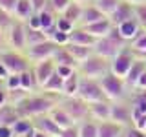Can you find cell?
Listing matches in <instances>:
<instances>
[{"label": "cell", "instance_id": "51", "mask_svg": "<svg viewBox=\"0 0 146 137\" xmlns=\"http://www.w3.org/2000/svg\"><path fill=\"white\" fill-rule=\"evenodd\" d=\"M33 137H51V135H48V134H44V132H42V130H36Z\"/></svg>", "mask_w": 146, "mask_h": 137}, {"label": "cell", "instance_id": "25", "mask_svg": "<svg viewBox=\"0 0 146 137\" xmlns=\"http://www.w3.org/2000/svg\"><path fill=\"white\" fill-rule=\"evenodd\" d=\"M53 61L57 62V66H73V68L79 66V62H77L75 57L68 51L66 46H58L57 51H55V55H53Z\"/></svg>", "mask_w": 146, "mask_h": 137}, {"label": "cell", "instance_id": "22", "mask_svg": "<svg viewBox=\"0 0 146 137\" xmlns=\"http://www.w3.org/2000/svg\"><path fill=\"white\" fill-rule=\"evenodd\" d=\"M44 40H49V35L46 33V29L42 27H29L26 24V42H27V48L29 46H35V44H40Z\"/></svg>", "mask_w": 146, "mask_h": 137}, {"label": "cell", "instance_id": "47", "mask_svg": "<svg viewBox=\"0 0 146 137\" xmlns=\"http://www.w3.org/2000/svg\"><path fill=\"white\" fill-rule=\"evenodd\" d=\"M29 27H42V24H40V17H38V13H35V15H31L29 17V20L26 22Z\"/></svg>", "mask_w": 146, "mask_h": 137}, {"label": "cell", "instance_id": "43", "mask_svg": "<svg viewBox=\"0 0 146 137\" xmlns=\"http://www.w3.org/2000/svg\"><path fill=\"white\" fill-rule=\"evenodd\" d=\"M17 4H18V0H0V7L6 9V11H9V13H13V15H15Z\"/></svg>", "mask_w": 146, "mask_h": 137}, {"label": "cell", "instance_id": "4", "mask_svg": "<svg viewBox=\"0 0 146 137\" xmlns=\"http://www.w3.org/2000/svg\"><path fill=\"white\" fill-rule=\"evenodd\" d=\"M99 80H100V86H102L108 100H111V102L113 100H124V97H126V84H128L124 77H119L113 71H110Z\"/></svg>", "mask_w": 146, "mask_h": 137}, {"label": "cell", "instance_id": "3", "mask_svg": "<svg viewBox=\"0 0 146 137\" xmlns=\"http://www.w3.org/2000/svg\"><path fill=\"white\" fill-rule=\"evenodd\" d=\"M124 46H128V42L121 37V33H119V29H117V26H115L108 37H102V39L97 40V44H95L93 51L111 61V59L115 57V55L121 51Z\"/></svg>", "mask_w": 146, "mask_h": 137}, {"label": "cell", "instance_id": "5", "mask_svg": "<svg viewBox=\"0 0 146 137\" xmlns=\"http://www.w3.org/2000/svg\"><path fill=\"white\" fill-rule=\"evenodd\" d=\"M77 97H80L86 102H99V100H108L106 93H104L100 80L97 79H88V77L80 75V84H79V91H77Z\"/></svg>", "mask_w": 146, "mask_h": 137}, {"label": "cell", "instance_id": "36", "mask_svg": "<svg viewBox=\"0 0 146 137\" xmlns=\"http://www.w3.org/2000/svg\"><path fill=\"white\" fill-rule=\"evenodd\" d=\"M133 11H135V18L139 20L141 27H143V29L146 31V2L133 6Z\"/></svg>", "mask_w": 146, "mask_h": 137}, {"label": "cell", "instance_id": "19", "mask_svg": "<svg viewBox=\"0 0 146 137\" xmlns=\"http://www.w3.org/2000/svg\"><path fill=\"white\" fill-rule=\"evenodd\" d=\"M126 126L119 124L115 121H100L99 122V137H122Z\"/></svg>", "mask_w": 146, "mask_h": 137}, {"label": "cell", "instance_id": "34", "mask_svg": "<svg viewBox=\"0 0 146 137\" xmlns=\"http://www.w3.org/2000/svg\"><path fill=\"white\" fill-rule=\"evenodd\" d=\"M131 48H133L137 53H141V59H146V31H143V33L131 42Z\"/></svg>", "mask_w": 146, "mask_h": 137}, {"label": "cell", "instance_id": "26", "mask_svg": "<svg viewBox=\"0 0 146 137\" xmlns=\"http://www.w3.org/2000/svg\"><path fill=\"white\" fill-rule=\"evenodd\" d=\"M66 48H68V51H70L73 57H75L77 62L86 61V59H88L90 55L93 53V48H90V46H82V44H75V42H70Z\"/></svg>", "mask_w": 146, "mask_h": 137}, {"label": "cell", "instance_id": "21", "mask_svg": "<svg viewBox=\"0 0 146 137\" xmlns=\"http://www.w3.org/2000/svg\"><path fill=\"white\" fill-rule=\"evenodd\" d=\"M104 15L100 9H97L93 6V4H86L84 7H82V15H80V22L79 26H86V24H91V22H97L100 18H104Z\"/></svg>", "mask_w": 146, "mask_h": 137}, {"label": "cell", "instance_id": "50", "mask_svg": "<svg viewBox=\"0 0 146 137\" xmlns=\"http://www.w3.org/2000/svg\"><path fill=\"white\" fill-rule=\"evenodd\" d=\"M9 75H11V73H9V70L6 68V64L0 61V79H2V80H6Z\"/></svg>", "mask_w": 146, "mask_h": 137}, {"label": "cell", "instance_id": "11", "mask_svg": "<svg viewBox=\"0 0 146 137\" xmlns=\"http://www.w3.org/2000/svg\"><path fill=\"white\" fill-rule=\"evenodd\" d=\"M31 70L35 73V79L38 82V88H42L44 82L57 71V62L53 59H46V61H38V62H33Z\"/></svg>", "mask_w": 146, "mask_h": 137}, {"label": "cell", "instance_id": "48", "mask_svg": "<svg viewBox=\"0 0 146 137\" xmlns=\"http://www.w3.org/2000/svg\"><path fill=\"white\" fill-rule=\"evenodd\" d=\"M31 4H33L35 13H38V11H42V9L48 6V0H31Z\"/></svg>", "mask_w": 146, "mask_h": 137}, {"label": "cell", "instance_id": "30", "mask_svg": "<svg viewBox=\"0 0 146 137\" xmlns=\"http://www.w3.org/2000/svg\"><path fill=\"white\" fill-rule=\"evenodd\" d=\"M82 4H79V2H71L70 6L66 7V11L64 13H60L62 17H66L68 20H71L75 26H79V22H80V15H82Z\"/></svg>", "mask_w": 146, "mask_h": 137}, {"label": "cell", "instance_id": "45", "mask_svg": "<svg viewBox=\"0 0 146 137\" xmlns=\"http://www.w3.org/2000/svg\"><path fill=\"white\" fill-rule=\"evenodd\" d=\"M0 137H17L13 126L11 124H2V122H0Z\"/></svg>", "mask_w": 146, "mask_h": 137}, {"label": "cell", "instance_id": "8", "mask_svg": "<svg viewBox=\"0 0 146 137\" xmlns=\"http://www.w3.org/2000/svg\"><path fill=\"white\" fill-rule=\"evenodd\" d=\"M135 49L133 48H128V46H124V48L119 51L115 57L111 59V71L115 73V75L119 77H124L126 79V75H128V71L131 70V66H133V62H135Z\"/></svg>", "mask_w": 146, "mask_h": 137}, {"label": "cell", "instance_id": "23", "mask_svg": "<svg viewBox=\"0 0 146 137\" xmlns=\"http://www.w3.org/2000/svg\"><path fill=\"white\" fill-rule=\"evenodd\" d=\"M49 115H51V119L62 128V130H64V128H68V126H73V124H75V121L70 117V113H68L66 110L60 106V104H57V106L49 112Z\"/></svg>", "mask_w": 146, "mask_h": 137}, {"label": "cell", "instance_id": "32", "mask_svg": "<svg viewBox=\"0 0 146 137\" xmlns=\"http://www.w3.org/2000/svg\"><path fill=\"white\" fill-rule=\"evenodd\" d=\"M20 82H22V88H24L26 91H29V93L33 90H40L38 88V82H36V79H35V73H33L31 68L20 73Z\"/></svg>", "mask_w": 146, "mask_h": 137}, {"label": "cell", "instance_id": "40", "mask_svg": "<svg viewBox=\"0 0 146 137\" xmlns=\"http://www.w3.org/2000/svg\"><path fill=\"white\" fill-rule=\"evenodd\" d=\"M71 2H73V0H48V4H49V6H51L55 11L58 13V15L66 11V7L70 6Z\"/></svg>", "mask_w": 146, "mask_h": 137}, {"label": "cell", "instance_id": "27", "mask_svg": "<svg viewBox=\"0 0 146 137\" xmlns=\"http://www.w3.org/2000/svg\"><path fill=\"white\" fill-rule=\"evenodd\" d=\"M79 135L80 137H99V122H95V119H84L79 122Z\"/></svg>", "mask_w": 146, "mask_h": 137}, {"label": "cell", "instance_id": "10", "mask_svg": "<svg viewBox=\"0 0 146 137\" xmlns=\"http://www.w3.org/2000/svg\"><path fill=\"white\" fill-rule=\"evenodd\" d=\"M57 48L58 46L49 39V40H44V42H40V44L29 46V48L26 49V55L31 62H38V61H46V59H53Z\"/></svg>", "mask_w": 146, "mask_h": 137}, {"label": "cell", "instance_id": "7", "mask_svg": "<svg viewBox=\"0 0 146 137\" xmlns=\"http://www.w3.org/2000/svg\"><path fill=\"white\" fill-rule=\"evenodd\" d=\"M0 61L6 64L9 73H22L33 66V62L27 59L26 51H17L13 48L6 49V51H0Z\"/></svg>", "mask_w": 146, "mask_h": 137}, {"label": "cell", "instance_id": "39", "mask_svg": "<svg viewBox=\"0 0 146 137\" xmlns=\"http://www.w3.org/2000/svg\"><path fill=\"white\" fill-rule=\"evenodd\" d=\"M73 27H75V24H73L71 20H68V18L62 17V15H58V18H57V29L66 31V33H71Z\"/></svg>", "mask_w": 146, "mask_h": 137}, {"label": "cell", "instance_id": "29", "mask_svg": "<svg viewBox=\"0 0 146 137\" xmlns=\"http://www.w3.org/2000/svg\"><path fill=\"white\" fill-rule=\"evenodd\" d=\"M79 84H80V73L75 71L71 77H68V79L64 80L62 95H66V97H73V95H77V91H79Z\"/></svg>", "mask_w": 146, "mask_h": 137}, {"label": "cell", "instance_id": "16", "mask_svg": "<svg viewBox=\"0 0 146 137\" xmlns=\"http://www.w3.org/2000/svg\"><path fill=\"white\" fill-rule=\"evenodd\" d=\"M90 117L97 122L110 121L111 119V100H99V102H90Z\"/></svg>", "mask_w": 146, "mask_h": 137}, {"label": "cell", "instance_id": "18", "mask_svg": "<svg viewBox=\"0 0 146 137\" xmlns=\"http://www.w3.org/2000/svg\"><path fill=\"white\" fill-rule=\"evenodd\" d=\"M97 40H99L97 37H93L91 33H88L82 26H75V27H73V31L70 33V42H75V44H82V46L95 48Z\"/></svg>", "mask_w": 146, "mask_h": 137}, {"label": "cell", "instance_id": "1", "mask_svg": "<svg viewBox=\"0 0 146 137\" xmlns=\"http://www.w3.org/2000/svg\"><path fill=\"white\" fill-rule=\"evenodd\" d=\"M60 97L62 95L48 93V91H44V95H27L15 108L20 113V117H36L42 115V113H49L58 104Z\"/></svg>", "mask_w": 146, "mask_h": 137}, {"label": "cell", "instance_id": "6", "mask_svg": "<svg viewBox=\"0 0 146 137\" xmlns=\"http://www.w3.org/2000/svg\"><path fill=\"white\" fill-rule=\"evenodd\" d=\"M58 104L70 113V117L75 121V124H79V122H82L84 119L90 117V104L86 100H82L80 97H77V95H73V97L62 95Z\"/></svg>", "mask_w": 146, "mask_h": 137}, {"label": "cell", "instance_id": "52", "mask_svg": "<svg viewBox=\"0 0 146 137\" xmlns=\"http://www.w3.org/2000/svg\"><path fill=\"white\" fill-rule=\"evenodd\" d=\"M4 40H6V31L2 29V27H0V46H2V42Z\"/></svg>", "mask_w": 146, "mask_h": 137}, {"label": "cell", "instance_id": "20", "mask_svg": "<svg viewBox=\"0 0 146 137\" xmlns=\"http://www.w3.org/2000/svg\"><path fill=\"white\" fill-rule=\"evenodd\" d=\"M64 80H66V79H64L62 75H58V71H55L53 75L44 82V86L40 90H42V91H48V93L62 95V91H64Z\"/></svg>", "mask_w": 146, "mask_h": 137}, {"label": "cell", "instance_id": "12", "mask_svg": "<svg viewBox=\"0 0 146 137\" xmlns=\"http://www.w3.org/2000/svg\"><path fill=\"white\" fill-rule=\"evenodd\" d=\"M111 121H115L122 126H130L131 124V106H128L122 100H113L111 102Z\"/></svg>", "mask_w": 146, "mask_h": 137}, {"label": "cell", "instance_id": "49", "mask_svg": "<svg viewBox=\"0 0 146 137\" xmlns=\"http://www.w3.org/2000/svg\"><path fill=\"white\" fill-rule=\"evenodd\" d=\"M135 90H139V91L146 90V71L139 77V80H137V84H135Z\"/></svg>", "mask_w": 146, "mask_h": 137}, {"label": "cell", "instance_id": "54", "mask_svg": "<svg viewBox=\"0 0 146 137\" xmlns=\"http://www.w3.org/2000/svg\"><path fill=\"white\" fill-rule=\"evenodd\" d=\"M126 2H130V4H133V6H137V4H143V2H146V0H126Z\"/></svg>", "mask_w": 146, "mask_h": 137}, {"label": "cell", "instance_id": "28", "mask_svg": "<svg viewBox=\"0 0 146 137\" xmlns=\"http://www.w3.org/2000/svg\"><path fill=\"white\" fill-rule=\"evenodd\" d=\"M31 15H35L31 0H18L17 9H15V18H18V20H22V22H27Z\"/></svg>", "mask_w": 146, "mask_h": 137}, {"label": "cell", "instance_id": "46", "mask_svg": "<svg viewBox=\"0 0 146 137\" xmlns=\"http://www.w3.org/2000/svg\"><path fill=\"white\" fill-rule=\"evenodd\" d=\"M9 104V91L6 88H0V108Z\"/></svg>", "mask_w": 146, "mask_h": 137}, {"label": "cell", "instance_id": "9", "mask_svg": "<svg viewBox=\"0 0 146 137\" xmlns=\"http://www.w3.org/2000/svg\"><path fill=\"white\" fill-rule=\"evenodd\" d=\"M6 42L9 48L17 49V51H26L27 42H26V22L17 20L13 22V26L6 31Z\"/></svg>", "mask_w": 146, "mask_h": 137}, {"label": "cell", "instance_id": "17", "mask_svg": "<svg viewBox=\"0 0 146 137\" xmlns=\"http://www.w3.org/2000/svg\"><path fill=\"white\" fill-rule=\"evenodd\" d=\"M135 17V11H133V4L126 2V0H121V4L117 6V9L110 15V18H111L113 26H119L122 24L124 20H128V18Z\"/></svg>", "mask_w": 146, "mask_h": 137}, {"label": "cell", "instance_id": "42", "mask_svg": "<svg viewBox=\"0 0 146 137\" xmlns=\"http://www.w3.org/2000/svg\"><path fill=\"white\" fill-rule=\"evenodd\" d=\"M58 137H80V135H79V124H73V126L64 128Z\"/></svg>", "mask_w": 146, "mask_h": 137}, {"label": "cell", "instance_id": "2", "mask_svg": "<svg viewBox=\"0 0 146 137\" xmlns=\"http://www.w3.org/2000/svg\"><path fill=\"white\" fill-rule=\"evenodd\" d=\"M77 71H79L82 77H88V79H97L99 80V79H102L106 73L111 71V61L93 51L88 59H86V61L79 62Z\"/></svg>", "mask_w": 146, "mask_h": 137}, {"label": "cell", "instance_id": "14", "mask_svg": "<svg viewBox=\"0 0 146 137\" xmlns=\"http://www.w3.org/2000/svg\"><path fill=\"white\" fill-rule=\"evenodd\" d=\"M33 122H35L36 130H42L44 134H48V135H51V137H58V135H60V132H62V128L53 121L49 113H42V115L33 117Z\"/></svg>", "mask_w": 146, "mask_h": 137}, {"label": "cell", "instance_id": "15", "mask_svg": "<svg viewBox=\"0 0 146 137\" xmlns=\"http://www.w3.org/2000/svg\"><path fill=\"white\" fill-rule=\"evenodd\" d=\"M82 27H84L88 33H91L93 37L102 39V37H108L110 33H111V29L115 26H113V22H111L110 17H104V18H100V20H97V22H91V24H86Z\"/></svg>", "mask_w": 146, "mask_h": 137}, {"label": "cell", "instance_id": "13", "mask_svg": "<svg viewBox=\"0 0 146 137\" xmlns=\"http://www.w3.org/2000/svg\"><path fill=\"white\" fill-rule=\"evenodd\" d=\"M117 29H119V33H121V37L126 40V42H133L137 37L144 31L135 17H131V18H128V20H124L122 24H119Z\"/></svg>", "mask_w": 146, "mask_h": 137}, {"label": "cell", "instance_id": "38", "mask_svg": "<svg viewBox=\"0 0 146 137\" xmlns=\"http://www.w3.org/2000/svg\"><path fill=\"white\" fill-rule=\"evenodd\" d=\"M4 84H6V90H18L22 88V82H20V73H11V75L7 77L6 80H4Z\"/></svg>", "mask_w": 146, "mask_h": 137}, {"label": "cell", "instance_id": "41", "mask_svg": "<svg viewBox=\"0 0 146 137\" xmlns=\"http://www.w3.org/2000/svg\"><path fill=\"white\" fill-rule=\"evenodd\" d=\"M122 137H146V132H144V130H139V128H135L133 124H130V126H126L124 135H122Z\"/></svg>", "mask_w": 146, "mask_h": 137}, {"label": "cell", "instance_id": "53", "mask_svg": "<svg viewBox=\"0 0 146 137\" xmlns=\"http://www.w3.org/2000/svg\"><path fill=\"white\" fill-rule=\"evenodd\" d=\"M73 2H79V4H82V6H86V4H91L93 0H73Z\"/></svg>", "mask_w": 146, "mask_h": 137}, {"label": "cell", "instance_id": "33", "mask_svg": "<svg viewBox=\"0 0 146 137\" xmlns=\"http://www.w3.org/2000/svg\"><path fill=\"white\" fill-rule=\"evenodd\" d=\"M91 4H93L97 9H100V11H102L106 17H110L117 9L119 4H121V0H93Z\"/></svg>", "mask_w": 146, "mask_h": 137}, {"label": "cell", "instance_id": "35", "mask_svg": "<svg viewBox=\"0 0 146 137\" xmlns=\"http://www.w3.org/2000/svg\"><path fill=\"white\" fill-rule=\"evenodd\" d=\"M15 20H17V18H15L13 13H9V11H6V9L0 7V27H2L4 31H7L9 27L13 26V22H15Z\"/></svg>", "mask_w": 146, "mask_h": 137}, {"label": "cell", "instance_id": "31", "mask_svg": "<svg viewBox=\"0 0 146 137\" xmlns=\"http://www.w3.org/2000/svg\"><path fill=\"white\" fill-rule=\"evenodd\" d=\"M33 126H35L33 117H18L15 121V124H13V130H15L17 137H22V135H26Z\"/></svg>", "mask_w": 146, "mask_h": 137}, {"label": "cell", "instance_id": "44", "mask_svg": "<svg viewBox=\"0 0 146 137\" xmlns=\"http://www.w3.org/2000/svg\"><path fill=\"white\" fill-rule=\"evenodd\" d=\"M57 71H58V75H62L64 79H68V77H71L73 73L77 71V68H73V66H57Z\"/></svg>", "mask_w": 146, "mask_h": 137}, {"label": "cell", "instance_id": "37", "mask_svg": "<svg viewBox=\"0 0 146 137\" xmlns=\"http://www.w3.org/2000/svg\"><path fill=\"white\" fill-rule=\"evenodd\" d=\"M51 40L57 46H68V44H70V33L60 31V29H55L53 35H51Z\"/></svg>", "mask_w": 146, "mask_h": 137}, {"label": "cell", "instance_id": "24", "mask_svg": "<svg viewBox=\"0 0 146 137\" xmlns=\"http://www.w3.org/2000/svg\"><path fill=\"white\" fill-rule=\"evenodd\" d=\"M144 71H146V59H135V62H133V66H131V70L128 71V75H126L128 86L135 88V84H137V80H139V77L143 75Z\"/></svg>", "mask_w": 146, "mask_h": 137}]
</instances>
